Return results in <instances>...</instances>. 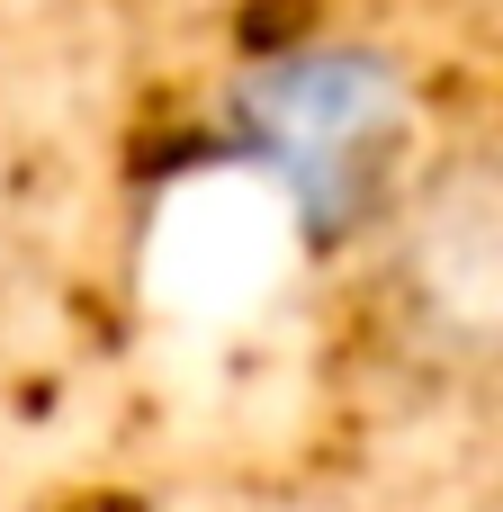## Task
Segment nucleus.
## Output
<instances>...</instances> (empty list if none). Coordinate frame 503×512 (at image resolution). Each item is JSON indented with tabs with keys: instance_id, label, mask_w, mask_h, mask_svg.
Listing matches in <instances>:
<instances>
[{
	"instance_id": "f03ea898",
	"label": "nucleus",
	"mask_w": 503,
	"mask_h": 512,
	"mask_svg": "<svg viewBox=\"0 0 503 512\" xmlns=\"http://www.w3.org/2000/svg\"><path fill=\"white\" fill-rule=\"evenodd\" d=\"M405 135V90L369 54H288L243 81V144L315 225H351Z\"/></svg>"
},
{
	"instance_id": "f257e3e1",
	"label": "nucleus",
	"mask_w": 503,
	"mask_h": 512,
	"mask_svg": "<svg viewBox=\"0 0 503 512\" xmlns=\"http://www.w3.org/2000/svg\"><path fill=\"white\" fill-rule=\"evenodd\" d=\"M387 333L450 378H503V153H450L414 171L378 234Z\"/></svg>"
}]
</instances>
